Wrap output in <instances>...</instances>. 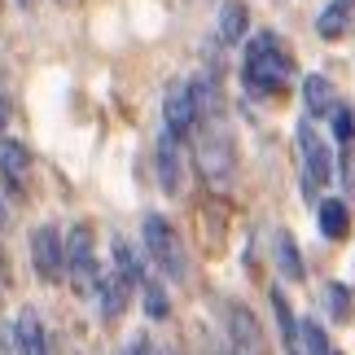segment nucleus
<instances>
[{"mask_svg": "<svg viewBox=\"0 0 355 355\" xmlns=\"http://www.w3.org/2000/svg\"><path fill=\"white\" fill-rule=\"evenodd\" d=\"M228 334H233V351H237V355H268L263 329H259V320H254L241 303L228 307Z\"/></svg>", "mask_w": 355, "mask_h": 355, "instance_id": "obj_8", "label": "nucleus"}, {"mask_svg": "<svg viewBox=\"0 0 355 355\" xmlns=\"http://www.w3.org/2000/svg\"><path fill=\"white\" fill-rule=\"evenodd\" d=\"M198 167H202V175H207L215 189H224L228 180H233L237 149H233V136H228L224 123H207V132H202V141H198Z\"/></svg>", "mask_w": 355, "mask_h": 355, "instance_id": "obj_2", "label": "nucleus"}, {"mask_svg": "<svg viewBox=\"0 0 355 355\" xmlns=\"http://www.w3.org/2000/svg\"><path fill=\"white\" fill-rule=\"evenodd\" d=\"M31 263H35V272L49 285L62 281V272H66V241H62V233L53 224L35 228V237H31Z\"/></svg>", "mask_w": 355, "mask_h": 355, "instance_id": "obj_5", "label": "nucleus"}, {"mask_svg": "<svg viewBox=\"0 0 355 355\" xmlns=\"http://www.w3.org/2000/svg\"><path fill=\"white\" fill-rule=\"evenodd\" d=\"M97 290H101V303H105V316H123V307H128V298H132V290H136V285L128 281V277H123V272H110V277H101V285H97Z\"/></svg>", "mask_w": 355, "mask_h": 355, "instance_id": "obj_12", "label": "nucleus"}, {"mask_svg": "<svg viewBox=\"0 0 355 355\" xmlns=\"http://www.w3.org/2000/svg\"><path fill=\"white\" fill-rule=\"evenodd\" d=\"M145 311H149L154 320H162V316H167V298H162V290H158V285H145Z\"/></svg>", "mask_w": 355, "mask_h": 355, "instance_id": "obj_21", "label": "nucleus"}, {"mask_svg": "<svg viewBox=\"0 0 355 355\" xmlns=\"http://www.w3.org/2000/svg\"><path fill=\"white\" fill-rule=\"evenodd\" d=\"M298 149H303V184H307V198L320 193L324 180H329V149L316 132H311V123L298 128Z\"/></svg>", "mask_w": 355, "mask_h": 355, "instance_id": "obj_6", "label": "nucleus"}, {"mask_svg": "<svg viewBox=\"0 0 355 355\" xmlns=\"http://www.w3.org/2000/svg\"><path fill=\"white\" fill-rule=\"evenodd\" d=\"M9 228V207H5V198H0V233Z\"/></svg>", "mask_w": 355, "mask_h": 355, "instance_id": "obj_22", "label": "nucleus"}, {"mask_svg": "<svg viewBox=\"0 0 355 355\" xmlns=\"http://www.w3.org/2000/svg\"><path fill=\"white\" fill-rule=\"evenodd\" d=\"M66 277H71L75 294L92 298L101 285V268H97V254H92V228L79 224L71 228V237H66Z\"/></svg>", "mask_w": 355, "mask_h": 355, "instance_id": "obj_3", "label": "nucleus"}, {"mask_svg": "<svg viewBox=\"0 0 355 355\" xmlns=\"http://www.w3.org/2000/svg\"><path fill=\"white\" fill-rule=\"evenodd\" d=\"M277 268L285 281H303V259H298V245L290 233H277Z\"/></svg>", "mask_w": 355, "mask_h": 355, "instance_id": "obj_16", "label": "nucleus"}, {"mask_svg": "<svg viewBox=\"0 0 355 355\" xmlns=\"http://www.w3.org/2000/svg\"><path fill=\"white\" fill-rule=\"evenodd\" d=\"M347 202H338V198H329V202H320V228H324V237H334V241H343L347 237Z\"/></svg>", "mask_w": 355, "mask_h": 355, "instance_id": "obj_17", "label": "nucleus"}, {"mask_svg": "<svg viewBox=\"0 0 355 355\" xmlns=\"http://www.w3.org/2000/svg\"><path fill=\"white\" fill-rule=\"evenodd\" d=\"M329 311L338 320L351 316V290H347V285H329Z\"/></svg>", "mask_w": 355, "mask_h": 355, "instance_id": "obj_20", "label": "nucleus"}, {"mask_svg": "<svg viewBox=\"0 0 355 355\" xmlns=\"http://www.w3.org/2000/svg\"><path fill=\"white\" fill-rule=\"evenodd\" d=\"M298 355H334L329 351V338L316 320H303L298 324Z\"/></svg>", "mask_w": 355, "mask_h": 355, "instance_id": "obj_18", "label": "nucleus"}, {"mask_svg": "<svg viewBox=\"0 0 355 355\" xmlns=\"http://www.w3.org/2000/svg\"><path fill=\"white\" fill-rule=\"evenodd\" d=\"M351 13H355V0H329V9L316 18V31L324 40H338V35H347V26H351Z\"/></svg>", "mask_w": 355, "mask_h": 355, "instance_id": "obj_14", "label": "nucleus"}, {"mask_svg": "<svg viewBox=\"0 0 355 355\" xmlns=\"http://www.w3.org/2000/svg\"><path fill=\"white\" fill-rule=\"evenodd\" d=\"M241 75H245V88H250V92H281L285 79L294 75V62H290V53L277 44V35L259 31L250 40V49H245Z\"/></svg>", "mask_w": 355, "mask_h": 355, "instance_id": "obj_1", "label": "nucleus"}, {"mask_svg": "<svg viewBox=\"0 0 355 355\" xmlns=\"http://www.w3.org/2000/svg\"><path fill=\"white\" fill-rule=\"evenodd\" d=\"M18 5H22V9H26V5H31V0H18Z\"/></svg>", "mask_w": 355, "mask_h": 355, "instance_id": "obj_25", "label": "nucleus"}, {"mask_svg": "<svg viewBox=\"0 0 355 355\" xmlns=\"http://www.w3.org/2000/svg\"><path fill=\"white\" fill-rule=\"evenodd\" d=\"M5 114H9V105H5V97H0V128H5Z\"/></svg>", "mask_w": 355, "mask_h": 355, "instance_id": "obj_23", "label": "nucleus"}, {"mask_svg": "<svg viewBox=\"0 0 355 355\" xmlns=\"http://www.w3.org/2000/svg\"><path fill=\"white\" fill-rule=\"evenodd\" d=\"M158 184L167 193H180V136L162 132L158 141Z\"/></svg>", "mask_w": 355, "mask_h": 355, "instance_id": "obj_10", "label": "nucleus"}, {"mask_svg": "<svg viewBox=\"0 0 355 355\" xmlns=\"http://www.w3.org/2000/svg\"><path fill=\"white\" fill-rule=\"evenodd\" d=\"M303 101H307V114L311 119H324V114H334L338 110V101H334V84L324 75H311L307 84H303Z\"/></svg>", "mask_w": 355, "mask_h": 355, "instance_id": "obj_13", "label": "nucleus"}, {"mask_svg": "<svg viewBox=\"0 0 355 355\" xmlns=\"http://www.w3.org/2000/svg\"><path fill=\"white\" fill-rule=\"evenodd\" d=\"M145 250L171 281L184 277V245H180L175 228L162 220V215H145Z\"/></svg>", "mask_w": 355, "mask_h": 355, "instance_id": "obj_4", "label": "nucleus"}, {"mask_svg": "<svg viewBox=\"0 0 355 355\" xmlns=\"http://www.w3.org/2000/svg\"><path fill=\"white\" fill-rule=\"evenodd\" d=\"M26 175H31V154H26L18 141L0 136V180H5L9 189H22Z\"/></svg>", "mask_w": 355, "mask_h": 355, "instance_id": "obj_9", "label": "nucleus"}, {"mask_svg": "<svg viewBox=\"0 0 355 355\" xmlns=\"http://www.w3.org/2000/svg\"><path fill=\"white\" fill-rule=\"evenodd\" d=\"M18 355H49V338H44V324H40V316L31 307L18 316Z\"/></svg>", "mask_w": 355, "mask_h": 355, "instance_id": "obj_11", "label": "nucleus"}, {"mask_svg": "<svg viewBox=\"0 0 355 355\" xmlns=\"http://www.w3.org/2000/svg\"><path fill=\"white\" fill-rule=\"evenodd\" d=\"M162 119H167V132H171V136L193 132V123L202 119L198 97H193V84H175V88L167 92V101H162Z\"/></svg>", "mask_w": 355, "mask_h": 355, "instance_id": "obj_7", "label": "nucleus"}, {"mask_svg": "<svg viewBox=\"0 0 355 355\" xmlns=\"http://www.w3.org/2000/svg\"><path fill=\"white\" fill-rule=\"evenodd\" d=\"M334 132H338V141H343V145L355 141V114L347 110V105H338V110H334Z\"/></svg>", "mask_w": 355, "mask_h": 355, "instance_id": "obj_19", "label": "nucleus"}, {"mask_svg": "<svg viewBox=\"0 0 355 355\" xmlns=\"http://www.w3.org/2000/svg\"><path fill=\"white\" fill-rule=\"evenodd\" d=\"M215 355H237V351H233V347H220V351H215Z\"/></svg>", "mask_w": 355, "mask_h": 355, "instance_id": "obj_24", "label": "nucleus"}, {"mask_svg": "<svg viewBox=\"0 0 355 355\" xmlns=\"http://www.w3.org/2000/svg\"><path fill=\"white\" fill-rule=\"evenodd\" d=\"M245 26H250V9H245L241 0H228V5L220 9V40L224 44H241Z\"/></svg>", "mask_w": 355, "mask_h": 355, "instance_id": "obj_15", "label": "nucleus"}]
</instances>
